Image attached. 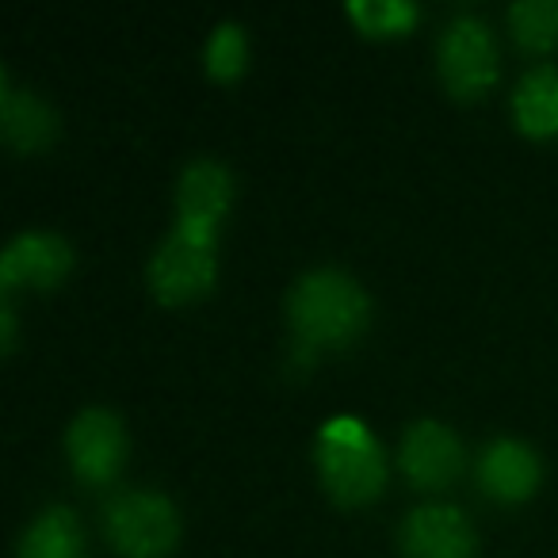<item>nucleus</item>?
Returning a JSON list of instances; mask_svg holds the SVG:
<instances>
[{
    "label": "nucleus",
    "mask_w": 558,
    "mask_h": 558,
    "mask_svg": "<svg viewBox=\"0 0 558 558\" xmlns=\"http://www.w3.org/2000/svg\"><path fill=\"white\" fill-rule=\"evenodd\" d=\"M288 318L306 349H344L364 333L372 299L356 279L337 268L306 271L291 288Z\"/></svg>",
    "instance_id": "obj_1"
},
{
    "label": "nucleus",
    "mask_w": 558,
    "mask_h": 558,
    "mask_svg": "<svg viewBox=\"0 0 558 558\" xmlns=\"http://www.w3.org/2000/svg\"><path fill=\"white\" fill-rule=\"evenodd\" d=\"M318 471L341 505H367L387 486V459L356 417H337L322 428Z\"/></svg>",
    "instance_id": "obj_2"
},
{
    "label": "nucleus",
    "mask_w": 558,
    "mask_h": 558,
    "mask_svg": "<svg viewBox=\"0 0 558 558\" xmlns=\"http://www.w3.org/2000/svg\"><path fill=\"white\" fill-rule=\"evenodd\" d=\"M104 532L123 558H165L180 539V517L169 497L131 489L108 501Z\"/></svg>",
    "instance_id": "obj_3"
},
{
    "label": "nucleus",
    "mask_w": 558,
    "mask_h": 558,
    "mask_svg": "<svg viewBox=\"0 0 558 558\" xmlns=\"http://www.w3.org/2000/svg\"><path fill=\"white\" fill-rule=\"evenodd\" d=\"M218 233H199L177 226L169 233L161 248L149 260V291L161 299L165 306L192 303V299L207 295L218 271V253H215Z\"/></svg>",
    "instance_id": "obj_4"
},
{
    "label": "nucleus",
    "mask_w": 558,
    "mask_h": 558,
    "mask_svg": "<svg viewBox=\"0 0 558 558\" xmlns=\"http://www.w3.org/2000/svg\"><path fill=\"white\" fill-rule=\"evenodd\" d=\"M436 62H440L444 85L456 96H463V100L482 96L497 77L494 35H489V27L478 16H456L444 27Z\"/></svg>",
    "instance_id": "obj_5"
},
{
    "label": "nucleus",
    "mask_w": 558,
    "mask_h": 558,
    "mask_svg": "<svg viewBox=\"0 0 558 558\" xmlns=\"http://www.w3.org/2000/svg\"><path fill=\"white\" fill-rule=\"evenodd\" d=\"M65 451L70 463L77 471L81 482L88 486H104L119 474L126 456V433L123 421L108 410H85L77 413V421L65 433Z\"/></svg>",
    "instance_id": "obj_6"
},
{
    "label": "nucleus",
    "mask_w": 558,
    "mask_h": 558,
    "mask_svg": "<svg viewBox=\"0 0 558 558\" xmlns=\"http://www.w3.org/2000/svg\"><path fill=\"white\" fill-rule=\"evenodd\" d=\"M402 471L421 489H448L463 471V444L440 421H417L402 436Z\"/></svg>",
    "instance_id": "obj_7"
},
{
    "label": "nucleus",
    "mask_w": 558,
    "mask_h": 558,
    "mask_svg": "<svg viewBox=\"0 0 558 558\" xmlns=\"http://www.w3.org/2000/svg\"><path fill=\"white\" fill-rule=\"evenodd\" d=\"M73 253L58 233H20L0 256V288H54L70 276Z\"/></svg>",
    "instance_id": "obj_8"
},
{
    "label": "nucleus",
    "mask_w": 558,
    "mask_h": 558,
    "mask_svg": "<svg viewBox=\"0 0 558 558\" xmlns=\"http://www.w3.org/2000/svg\"><path fill=\"white\" fill-rule=\"evenodd\" d=\"M402 558H474V532L451 505H421L402 524Z\"/></svg>",
    "instance_id": "obj_9"
},
{
    "label": "nucleus",
    "mask_w": 558,
    "mask_h": 558,
    "mask_svg": "<svg viewBox=\"0 0 558 558\" xmlns=\"http://www.w3.org/2000/svg\"><path fill=\"white\" fill-rule=\"evenodd\" d=\"M233 180L218 161H192L177 184V226L199 233H218V222L230 210Z\"/></svg>",
    "instance_id": "obj_10"
},
{
    "label": "nucleus",
    "mask_w": 558,
    "mask_h": 558,
    "mask_svg": "<svg viewBox=\"0 0 558 558\" xmlns=\"http://www.w3.org/2000/svg\"><path fill=\"white\" fill-rule=\"evenodd\" d=\"M482 489L497 501H527L539 486V459L527 444L520 440H497L482 451L478 459Z\"/></svg>",
    "instance_id": "obj_11"
},
{
    "label": "nucleus",
    "mask_w": 558,
    "mask_h": 558,
    "mask_svg": "<svg viewBox=\"0 0 558 558\" xmlns=\"http://www.w3.org/2000/svg\"><path fill=\"white\" fill-rule=\"evenodd\" d=\"M0 131H4V142L12 149L39 154V149H47L54 142L58 116L35 93H9L4 88V96H0Z\"/></svg>",
    "instance_id": "obj_12"
},
{
    "label": "nucleus",
    "mask_w": 558,
    "mask_h": 558,
    "mask_svg": "<svg viewBox=\"0 0 558 558\" xmlns=\"http://www.w3.org/2000/svg\"><path fill=\"white\" fill-rule=\"evenodd\" d=\"M512 116L517 126L532 138L558 134V70L555 65H535L520 77L512 93Z\"/></svg>",
    "instance_id": "obj_13"
},
{
    "label": "nucleus",
    "mask_w": 558,
    "mask_h": 558,
    "mask_svg": "<svg viewBox=\"0 0 558 558\" xmlns=\"http://www.w3.org/2000/svg\"><path fill=\"white\" fill-rule=\"evenodd\" d=\"M20 558H85V532L73 509H47L20 539Z\"/></svg>",
    "instance_id": "obj_14"
},
{
    "label": "nucleus",
    "mask_w": 558,
    "mask_h": 558,
    "mask_svg": "<svg viewBox=\"0 0 558 558\" xmlns=\"http://www.w3.org/2000/svg\"><path fill=\"white\" fill-rule=\"evenodd\" d=\"M512 39L524 50H555L558 47V0H520L509 9Z\"/></svg>",
    "instance_id": "obj_15"
},
{
    "label": "nucleus",
    "mask_w": 558,
    "mask_h": 558,
    "mask_svg": "<svg viewBox=\"0 0 558 558\" xmlns=\"http://www.w3.org/2000/svg\"><path fill=\"white\" fill-rule=\"evenodd\" d=\"M349 16L364 35H405L417 24V9L410 0H352Z\"/></svg>",
    "instance_id": "obj_16"
},
{
    "label": "nucleus",
    "mask_w": 558,
    "mask_h": 558,
    "mask_svg": "<svg viewBox=\"0 0 558 558\" xmlns=\"http://www.w3.org/2000/svg\"><path fill=\"white\" fill-rule=\"evenodd\" d=\"M248 62V43L238 24H218L207 39V73L215 81H233Z\"/></svg>",
    "instance_id": "obj_17"
},
{
    "label": "nucleus",
    "mask_w": 558,
    "mask_h": 558,
    "mask_svg": "<svg viewBox=\"0 0 558 558\" xmlns=\"http://www.w3.org/2000/svg\"><path fill=\"white\" fill-rule=\"evenodd\" d=\"M16 344V314H12V303H0V349L12 352Z\"/></svg>",
    "instance_id": "obj_18"
}]
</instances>
